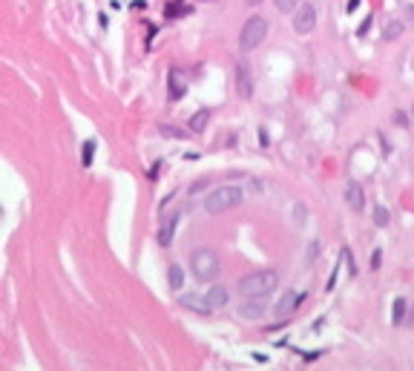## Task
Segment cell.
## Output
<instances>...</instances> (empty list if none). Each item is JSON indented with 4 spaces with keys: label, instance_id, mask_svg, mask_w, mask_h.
Segmentation results:
<instances>
[{
    "label": "cell",
    "instance_id": "cell-11",
    "mask_svg": "<svg viewBox=\"0 0 414 371\" xmlns=\"http://www.w3.org/2000/svg\"><path fill=\"white\" fill-rule=\"evenodd\" d=\"M175 225H179V213H170L164 222H161V230H159V242H161V247H167L170 242H173V236H175Z\"/></svg>",
    "mask_w": 414,
    "mask_h": 371
},
{
    "label": "cell",
    "instance_id": "cell-12",
    "mask_svg": "<svg viewBox=\"0 0 414 371\" xmlns=\"http://www.w3.org/2000/svg\"><path fill=\"white\" fill-rule=\"evenodd\" d=\"M207 299H210L213 311H216V308H225L227 305V291L225 288H210V291H207Z\"/></svg>",
    "mask_w": 414,
    "mask_h": 371
},
{
    "label": "cell",
    "instance_id": "cell-15",
    "mask_svg": "<svg viewBox=\"0 0 414 371\" xmlns=\"http://www.w3.org/2000/svg\"><path fill=\"white\" fill-rule=\"evenodd\" d=\"M403 314H406V299H394V314H391V322L400 325L403 322Z\"/></svg>",
    "mask_w": 414,
    "mask_h": 371
},
{
    "label": "cell",
    "instance_id": "cell-6",
    "mask_svg": "<svg viewBox=\"0 0 414 371\" xmlns=\"http://www.w3.org/2000/svg\"><path fill=\"white\" fill-rule=\"evenodd\" d=\"M302 294H297V291H285L282 297L276 299V305H273V314L276 317H288V314H293L299 305H302Z\"/></svg>",
    "mask_w": 414,
    "mask_h": 371
},
{
    "label": "cell",
    "instance_id": "cell-25",
    "mask_svg": "<svg viewBox=\"0 0 414 371\" xmlns=\"http://www.w3.org/2000/svg\"><path fill=\"white\" fill-rule=\"evenodd\" d=\"M411 112H414V109H411Z\"/></svg>",
    "mask_w": 414,
    "mask_h": 371
},
{
    "label": "cell",
    "instance_id": "cell-22",
    "mask_svg": "<svg viewBox=\"0 0 414 371\" xmlns=\"http://www.w3.org/2000/svg\"><path fill=\"white\" fill-rule=\"evenodd\" d=\"M368 29H371V17H368V21L363 23V26H360V35H365V32H368Z\"/></svg>",
    "mask_w": 414,
    "mask_h": 371
},
{
    "label": "cell",
    "instance_id": "cell-21",
    "mask_svg": "<svg viewBox=\"0 0 414 371\" xmlns=\"http://www.w3.org/2000/svg\"><path fill=\"white\" fill-rule=\"evenodd\" d=\"M161 132H164V135H170V139H184V132L182 130H173V127H161Z\"/></svg>",
    "mask_w": 414,
    "mask_h": 371
},
{
    "label": "cell",
    "instance_id": "cell-9",
    "mask_svg": "<svg viewBox=\"0 0 414 371\" xmlns=\"http://www.w3.org/2000/svg\"><path fill=\"white\" fill-rule=\"evenodd\" d=\"M239 314L245 320H259L262 314H265V297H245Z\"/></svg>",
    "mask_w": 414,
    "mask_h": 371
},
{
    "label": "cell",
    "instance_id": "cell-4",
    "mask_svg": "<svg viewBox=\"0 0 414 371\" xmlns=\"http://www.w3.org/2000/svg\"><path fill=\"white\" fill-rule=\"evenodd\" d=\"M265 35H268V21H265L262 15L247 17L245 26H242V32H239V49L242 52H253L256 46L265 41Z\"/></svg>",
    "mask_w": 414,
    "mask_h": 371
},
{
    "label": "cell",
    "instance_id": "cell-18",
    "mask_svg": "<svg viewBox=\"0 0 414 371\" xmlns=\"http://www.w3.org/2000/svg\"><path fill=\"white\" fill-rule=\"evenodd\" d=\"M374 222H377V227L388 225V210H385L383 204H377V207H374Z\"/></svg>",
    "mask_w": 414,
    "mask_h": 371
},
{
    "label": "cell",
    "instance_id": "cell-10",
    "mask_svg": "<svg viewBox=\"0 0 414 371\" xmlns=\"http://www.w3.org/2000/svg\"><path fill=\"white\" fill-rule=\"evenodd\" d=\"M236 89H239L242 98H250L253 95V78H250V72H247V64H236Z\"/></svg>",
    "mask_w": 414,
    "mask_h": 371
},
{
    "label": "cell",
    "instance_id": "cell-17",
    "mask_svg": "<svg viewBox=\"0 0 414 371\" xmlns=\"http://www.w3.org/2000/svg\"><path fill=\"white\" fill-rule=\"evenodd\" d=\"M182 92H184V87H179V72H170V98H182Z\"/></svg>",
    "mask_w": 414,
    "mask_h": 371
},
{
    "label": "cell",
    "instance_id": "cell-3",
    "mask_svg": "<svg viewBox=\"0 0 414 371\" xmlns=\"http://www.w3.org/2000/svg\"><path fill=\"white\" fill-rule=\"evenodd\" d=\"M190 270H193V277H196L199 282H210V279H216L219 270H222L216 250H210V247H196L193 256H190Z\"/></svg>",
    "mask_w": 414,
    "mask_h": 371
},
{
    "label": "cell",
    "instance_id": "cell-7",
    "mask_svg": "<svg viewBox=\"0 0 414 371\" xmlns=\"http://www.w3.org/2000/svg\"><path fill=\"white\" fill-rule=\"evenodd\" d=\"M179 305L182 308H187V311H196V314H207L213 311V305H210V299L207 297H202V294H184V297H179Z\"/></svg>",
    "mask_w": 414,
    "mask_h": 371
},
{
    "label": "cell",
    "instance_id": "cell-13",
    "mask_svg": "<svg viewBox=\"0 0 414 371\" xmlns=\"http://www.w3.org/2000/svg\"><path fill=\"white\" fill-rule=\"evenodd\" d=\"M207 118H210V112H207V109H199L196 115L190 118V130H193V132H202L204 127H207Z\"/></svg>",
    "mask_w": 414,
    "mask_h": 371
},
{
    "label": "cell",
    "instance_id": "cell-24",
    "mask_svg": "<svg viewBox=\"0 0 414 371\" xmlns=\"http://www.w3.org/2000/svg\"><path fill=\"white\" fill-rule=\"evenodd\" d=\"M245 3H250V6H256V3H262V0H245Z\"/></svg>",
    "mask_w": 414,
    "mask_h": 371
},
{
    "label": "cell",
    "instance_id": "cell-8",
    "mask_svg": "<svg viewBox=\"0 0 414 371\" xmlns=\"http://www.w3.org/2000/svg\"><path fill=\"white\" fill-rule=\"evenodd\" d=\"M342 196H345V204H348L351 210H363L365 207V193H363V187H360V184L357 182H348L345 184V193H342Z\"/></svg>",
    "mask_w": 414,
    "mask_h": 371
},
{
    "label": "cell",
    "instance_id": "cell-14",
    "mask_svg": "<svg viewBox=\"0 0 414 371\" xmlns=\"http://www.w3.org/2000/svg\"><path fill=\"white\" fill-rule=\"evenodd\" d=\"M170 288H173V291H182V285H184V270L179 268V265H170Z\"/></svg>",
    "mask_w": 414,
    "mask_h": 371
},
{
    "label": "cell",
    "instance_id": "cell-2",
    "mask_svg": "<svg viewBox=\"0 0 414 371\" xmlns=\"http://www.w3.org/2000/svg\"><path fill=\"white\" fill-rule=\"evenodd\" d=\"M279 285V274L276 270H253L247 277L239 279V294L242 297H268Z\"/></svg>",
    "mask_w": 414,
    "mask_h": 371
},
{
    "label": "cell",
    "instance_id": "cell-19",
    "mask_svg": "<svg viewBox=\"0 0 414 371\" xmlns=\"http://www.w3.org/2000/svg\"><path fill=\"white\" fill-rule=\"evenodd\" d=\"M400 32H403V23H388L385 32H383V37L385 41H391V37H400Z\"/></svg>",
    "mask_w": 414,
    "mask_h": 371
},
{
    "label": "cell",
    "instance_id": "cell-5",
    "mask_svg": "<svg viewBox=\"0 0 414 371\" xmlns=\"http://www.w3.org/2000/svg\"><path fill=\"white\" fill-rule=\"evenodd\" d=\"M313 26H317V9L311 3H302L299 12L293 15V32L297 35H308V32H313Z\"/></svg>",
    "mask_w": 414,
    "mask_h": 371
},
{
    "label": "cell",
    "instance_id": "cell-20",
    "mask_svg": "<svg viewBox=\"0 0 414 371\" xmlns=\"http://www.w3.org/2000/svg\"><path fill=\"white\" fill-rule=\"evenodd\" d=\"M92 155H95V141H84V159L81 161H84L87 167L92 164Z\"/></svg>",
    "mask_w": 414,
    "mask_h": 371
},
{
    "label": "cell",
    "instance_id": "cell-16",
    "mask_svg": "<svg viewBox=\"0 0 414 371\" xmlns=\"http://www.w3.org/2000/svg\"><path fill=\"white\" fill-rule=\"evenodd\" d=\"M273 6L279 9V12H285V15H291V12H297L299 0H273Z\"/></svg>",
    "mask_w": 414,
    "mask_h": 371
},
{
    "label": "cell",
    "instance_id": "cell-23",
    "mask_svg": "<svg viewBox=\"0 0 414 371\" xmlns=\"http://www.w3.org/2000/svg\"><path fill=\"white\" fill-rule=\"evenodd\" d=\"M357 6H360V0H348V12H354Z\"/></svg>",
    "mask_w": 414,
    "mask_h": 371
},
{
    "label": "cell",
    "instance_id": "cell-1",
    "mask_svg": "<svg viewBox=\"0 0 414 371\" xmlns=\"http://www.w3.org/2000/svg\"><path fill=\"white\" fill-rule=\"evenodd\" d=\"M245 193H242L236 184H225V187H216L207 193L204 199V213H210V216H219V213L230 210V207H239Z\"/></svg>",
    "mask_w": 414,
    "mask_h": 371
}]
</instances>
